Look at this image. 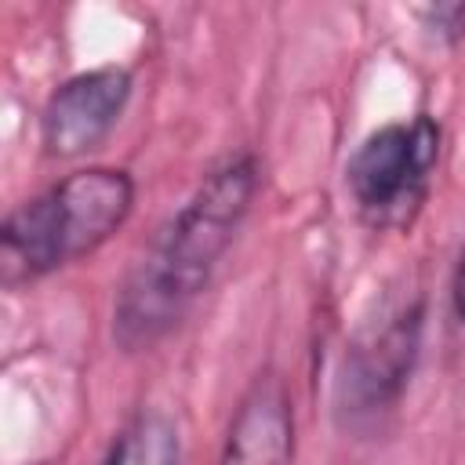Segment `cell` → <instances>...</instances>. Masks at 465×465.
Returning <instances> with one entry per match:
<instances>
[{
    "mask_svg": "<svg viewBox=\"0 0 465 465\" xmlns=\"http://www.w3.org/2000/svg\"><path fill=\"white\" fill-rule=\"evenodd\" d=\"M251 196L254 160H225L156 236L116 305V338L127 349L153 345L163 331L182 320L189 302L207 283L214 262L229 247L240 218L247 214Z\"/></svg>",
    "mask_w": 465,
    "mask_h": 465,
    "instance_id": "6da1fadb",
    "label": "cell"
},
{
    "mask_svg": "<svg viewBox=\"0 0 465 465\" xmlns=\"http://www.w3.org/2000/svg\"><path fill=\"white\" fill-rule=\"evenodd\" d=\"M134 185L124 171L91 167L69 174L18 207L0 232V280L7 287L44 276L109 240L131 214Z\"/></svg>",
    "mask_w": 465,
    "mask_h": 465,
    "instance_id": "7a4b0ae2",
    "label": "cell"
},
{
    "mask_svg": "<svg viewBox=\"0 0 465 465\" xmlns=\"http://www.w3.org/2000/svg\"><path fill=\"white\" fill-rule=\"evenodd\" d=\"M440 153V131L432 120L392 124L371 134L349 160V189L374 225H403L425 196L429 171Z\"/></svg>",
    "mask_w": 465,
    "mask_h": 465,
    "instance_id": "3957f363",
    "label": "cell"
},
{
    "mask_svg": "<svg viewBox=\"0 0 465 465\" xmlns=\"http://www.w3.org/2000/svg\"><path fill=\"white\" fill-rule=\"evenodd\" d=\"M131 94L124 69H94L62 84L44 109V145L54 156H80L94 149L120 120Z\"/></svg>",
    "mask_w": 465,
    "mask_h": 465,
    "instance_id": "277c9868",
    "label": "cell"
},
{
    "mask_svg": "<svg viewBox=\"0 0 465 465\" xmlns=\"http://www.w3.org/2000/svg\"><path fill=\"white\" fill-rule=\"evenodd\" d=\"M294 458V411L280 374L265 371L243 392L225 447L222 465H291Z\"/></svg>",
    "mask_w": 465,
    "mask_h": 465,
    "instance_id": "5b68a950",
    "label": "cell"
},
{
    "mask_svg": "<svg viewBox=\"0 0 465 465\" xmlns=\"http://www.w3.org/2000/svg\"><path fill=\"white\" fill-rule=\"evenodd\" d=\"M414 334H418V312L400 316L392 327H385L378 334V341L371 349L356 352V367H352V385L360 392H367V400H381L385 389L392 392L414 356Z\"/></svg>",
    "mask_w": 465,
    "mask_h": 465,
    "instance_id": "8992f818",
    "label": "cell"
},
{
    "mask_svg": "<svg viewBox=\"0 0 465 465\" xmlns=\"http://www.w3.org/2000/svg\"><path fill=\"white\" fill-rule=\"evenodd\" d=\"M102 465H178V429L167 414H138L120 429Z\"/></svg>",
    "mask_w": 465,
    "mask_h": 465,
    "instance_id": "52a82bcc",
    "label": "cell"
},
{
    "mask_svg": "<svg viewBox=\"0 0 465 465\" xmlns=\"http://www.w3.org/2000/svg\"><path fill=\"white\" fill-rule=\"evenodd\" d=\"M425 18V25L443 36V40H461L465 36V0H450V4H432L418 11Z\"/></svg>",
    "mask_w": 465,
    "mask_h": 465,
    "instance_id": "ba28073f",
    "label": "cell"
},
{
    "mask_svg": "<svg viewBox=\"0 0 465 465\" xmlns=\"http://www.w3.org/2000/svg\"><path fill=\"white\" fill-rule=\"evenodd\" d=\"M454 305H458V316H461V323H465V254H461L458 280H454Z\"/></svg>",
    "mask_w": 465,
    "mask_h": 465,
    "instance_id": "9c48e42d",
    "label": "cell"
}]
</instances>
